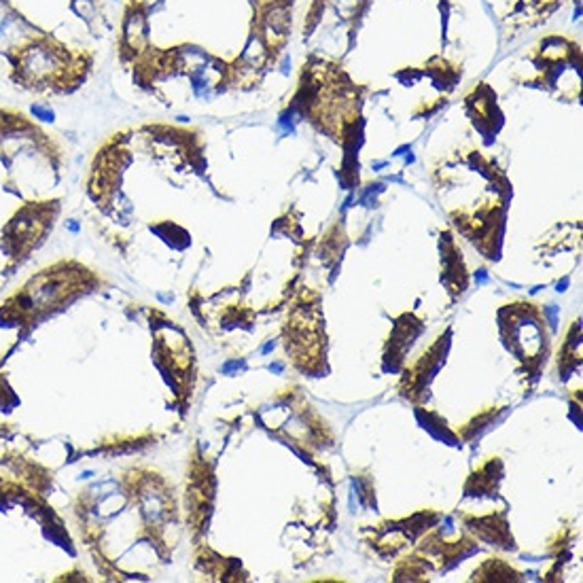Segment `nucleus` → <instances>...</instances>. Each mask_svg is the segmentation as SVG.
<instances>
[{
  "instance_id": "f03ea898",
  "label": "nucleus",
  "mask_w": 583,
  "mask_h": 583,
  "mask_svg": "<svg viewBox=\"0 0 583 583\" xmlns=\"http://www.w3.org/2000/svg\"><path fill=\"white\" fill-rule=\"evenodd\" d=\"M32 115L36 117V119H40V121H53L55 119L53 110L40 106V104H34V106H32Z\"/></svg>"
},
{
  "instance_id": "7ed1b4c3",
  "label": "nucleus",
  "mask_w": 583,
  "mask_h": 583,
  "mask_svg": "<svg viewBox=\"0 0 583 583\" xmlns=\"http://www.w3.org/2000/svg\"><path fill=\"white\" fill-rule=\"evenodd\" d=\"M68 227H70L72 231H77V229H79V225H77V223H68Z\"/></svg>"
},
{
  "instance_id": "f257e3e1",
  "label": "nucleus",
  "mask_w": 583,
  "mask_h": 583,
  "mask_svg": "<svg viewBox=\"0 0 583 583\" xmlns=\"http://www.w3.org/2000/svg\"><path fill=\"white\" fill-rule=\"evenodd\" d=\"M72 272H58V269H45L40 276L30 282L28 286H23V291L20 295H15L17 310L21 314L36 316L39 312L51 310L55 305H60L68 297V291L75 286V282H70Z\"/></svg>"
}]
</instances>
